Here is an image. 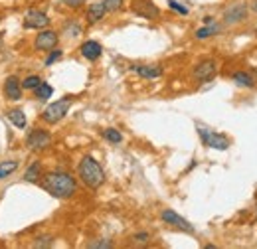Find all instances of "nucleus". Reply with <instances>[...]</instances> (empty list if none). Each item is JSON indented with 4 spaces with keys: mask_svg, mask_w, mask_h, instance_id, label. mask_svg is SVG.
Listing matches in <instances>:
<instances>
[{
    "mask_svg": "<svg viewBox=\"0 0 257 249\" xmlns=\"http://www.w3.org/2000/svg\"><path fill=\"white\" fill-rule=\"evenodd\" d=\"M40 184L50 196L58 200H67L77 192V182L67 172H48Z\"/></svg>",
    "mask_w": 257,
    "mask_h": 249,
    "instance_id": "obj_1",
    "label": "nucleus"
},
{
    "mask_svg": "<svg viewBox=\"0 0 257 249\" xmlns=\"http://www.w3.org/2000/svg\"><path fill=\"white\" fill-rule=\"evenodd\" d=\"M77 174H79L81 182L91 190H97L105 182V172H103L101 164L93 156H83L81 158V162L77 166Z\"/></svg>",
    "mask_w": 257,
    "mask_h": 249,
    "instance_id": "obj_2",
    "label": "nucleus"
},
{
    "mask_svg": "<svg viewBox=\"0 0 257 249\" xmlns=\"http://www.w3.org/2000/svg\"><path fill=\"white\" fill-rule=\"evenodd\" d=\"M69 107H71V97H64V99H60V101L48 105V107L42 111V121L48 123V124H56V123H60V121L67 115Z\"/></svg>",
    "mask_w": 257,
    "mask_h": 249,
    "instance_id": "obj_3",
    "label": "nucleus"
},
{
    "mask_svg": "<svg viewBox=\"0 0 257 249\" xmlns=\"http://www.w3.org/2000/svg\"><path fill=\"white\" fill-rule=\"evenodd\" d=\"M196 129H198V135H200V139H202V143H204L206 147L216 149V151H227V149H229V141H227L224 135L210 131L208 127H204V124H200V123L196 124Z\"/></svg>",
    "mask_w": 257,
    "mask_h": 249,
    "instance_id": "obj_4",
    "label": "nucleus"
},
{
    "mask_svg": "<svg viewBox=\"0 0 257 249\" xmlns=\"http://www.w3.org/2000/svg\"><path fill=\"white\" fill-rule=\"evenodd\" d=\"M131 8H133V12L137 16H141L145 20H157L161 16V10L153 0H133Z\"/></svg>",
    "mask_w": 257,
    "mask_h": 249,
    "instance_id": "obj_5",
    "label": "nucleus"
},
{
    "mask_svg": "<svg viewBox=\"0 0 257 249\" xmlns=\"http://www.w3.org/2000/svg\"><path fill=\"white\" fill-rule=\"evenodd\" d=\"M26 145L32 151H44V149H48L52 145V135L48 131H44V129H34V131L28 133Z\"/></svg>",
    "mask_w": 257,
    "mask_h": 249,
    "instance_id": "obj_6",
    "label": "nucleus"
},
{
    "mask_svg": "<svg viewBox=\"0 0 257 249\" xmlns=\"http://www.w3.org/2000/svg\"><path fill=\"white\" fill-rule=\"evenodd\" d=\"M40 34L36 36V40H34V48L36 50H40V52H50V50H54L56 46H58V42H60V36L54 32V30H38Z\"/></svg>",
    "mask_w": 257,
    "mask_h": 249,
    "instance_id": "obj_7",
    "label": "nucleus"
},
{
    "mask_svg": "<svg viewBox=\"0 0 257 249\" xmlns=\"http://www.w3.org/2000/svg\"><path fill=\"white\" fill-rule=\"evenodd\" d=\"M50 26V18H48V14L46 12H42V10H28V14H26V18H24V28L26 30H44V28H48Z\"/></svg>",
    "mask_w": 257,
    "mask_h": 249,
    "instance_id": "obj_8",
    "label": "nucleus"
},
{
    "mask_svg": "<svg viewBox=\"0 0 257 249\" xmlns=\"http://www.w3.org/2000/svg\"><path fill=\"white\" fill-rule=\"evenodd\" d=\"M161 218H162L164 223H168V225H172V227H176V229H182V231H186V233H194V225H192L188 219H184L182 216H178L174 210H164V212L161 214Z\"/></svg>",
    "mask_w": 257,
    "mask_h": 249,
    "instance_id": "obj_9",
    "label": "nucleus"
},
{
    "mask_svg": "<svg viewBox=\"0 0 257 249\" xmlns=\"http://www.w3.org/2000/svg\"><path fill=\"white\" fill-rule=\"evenodd\" d=\"M247 18V6L243 4V2H237V4H231V6H227L225 8V12H224V22L225 24H239V22H243Z\"/></svg>",
    "mask_w": 257,
    "mask_h": 249,
    "instance_id": "obj_10",
    "label": "nucleus"
},
{
    "mask_svg": "<svg viewBox=\"0 0 257 249\" xmlns=\"http://www.w3.org/2000/svg\"><path fill=\"white\" fill-rule=\"evenodd\" d=\"M216 73H218V63H216V60H204V62H200V63L194 67V77L200 79V81H208V79H212Z\"/></svg>",
    "mask_w": 257,
    "mask_h": 249,
    "instance_id": "obj_11",
    "label": "nucleus"
},
{
    "mask_svg": "<svg viewBox=\"0 0 257 249\" xmlns=\"http://www.w3.org/2000/svg\"><path fill=\"white\" fill-rule=\"evenodd\" d=\"M4 97L10 101H20L22 99V83L16 75H8L4 79Z\"/></svg>",
    "mask_w": 257,
    "mask_h": 249,
    "instance_id": "obj_12",
    "label": "nucleus"
},
{
    "mask_svg": "<svg viewBox=\"0 0 257 249\" xmlns=\"http://www.w3.org/2000/svg\"><path fill=\"white\" fill-rule=\"evenodd\" d=\"M79 50H81V56H83L85 60H89V62L99 60V58H101V54H103L101 44H99V42H95V40H87V42H83Z\"/></svg>",
    "mask_w": 257,
    "mask_h": 249,
    "instance_id": "obj_13",
    "label": "nucleus"
},
{
    "mask_svg": "<svg viewBox=\"0 0 257 249\" xmlns=\"http://www.w3.org/2000/svg\"><path fill=\"white\" fill-rule=\"evenodd\" d=\"M105 14H107L105 4H103V2H93V4H89V8H87V22H89V24H97V22H101V20L105 18Z\"/></svg>",
    "mask_w": 257,
    "mask_h": 249,
    "instance_id": "obj_14",
    "label": "nucleus"
},
{
    "mask_svg": "<svg viewBox=\"0 0 257 249\" xmlns=\"http://www.w3.org/2000/svg\"><path fill=\"white\" fill-rule=\"evenodd\" d=\"M133 71L137 75H141L143 79H157L162 75V67L161 65H135Z\"/></svg>",
    "mask_w": 257,
    "mask_h": 249,
    "instance_id": "obj_15",
    "label": "nucleus"
},
{
    "mask_svg": "<svg viewBox=\"0 0 257 249\" xmlns=\"http://www.w3.org/2000/svg\"><path fill=\"white\" fill-rule=\"evenodd\" d=\"M6 117H8V121L14 124L16 129H26L28 119H26V115H24L22 109H10V111L6 113Z\"/></svg>",
    "mask_w": 257,
    "mask_h": 249,
    "instance_id": "obj_16",
    "label": "nucleus"
},
{
    "mask_svg": "<svg viewBox=\"0 0 257 249\" xmlns=\"http://www.w3.org/2000/svg\"><path fill=\"white\" fill-rule=\"evenodd\" d=\"M220 32H222L220 24H208V26H202L200 30H196V38L198 40H208V38H212V36H216Z\"/></svg>",
    "mask_w": 257,
    "mask_h": 249,
    "instance_id": "obj_17",
    "label": "nucleus"
},
{
    "mask_svg": "<svg viewBox=\"0 0 257 249\" xmlns=\"http://www.w3.org/2000/svg\"><path fill=\"white\" fill-rule=\"evenodd\" d=\"M231 79H233V81H235V85H239V87H253V85H255L253 75H251V73H247V71H235Z\"/></svg>",
    "mask_w": 257,
    "mask_h": 249,
    "instance_id": "obj_18",
    "label": "nucleus"
},
{
    "mask_svg": "<svg viewBox=\"0 0 257 249\" xmlns=\"http://www.w3.org/2000/svg\"><path fill=\"white\" fill-rule=\"evenodd\" d=\"M40 174H42V164H40V160H36V162H32L28 166V170L24 174V180L26 182H40Z\"/></svg>",
    "mask_w": 257,
    "mask_h": 249,
    "instance_id": "obj_19",
    "label": "nucleus"
},
{
    "mask_svg": "<svg viewBox=\"0 0 257 249\" xmlns=\"http://www.w3.org/2000/svg\"><path fill=\"white\" fill-rule=\"evenodd\" d=\"M18 168V160H2L0 162V180L8 178L12 172H16Z\"/></svg>",
    "mask_w": 257,
    "mask_h": 249,
    "instance_id": "obj_20",
    "label": "nucleus"
},
{
    "mask_svg": "<svg viewBox=\"0 0 257 249\" xmlns=\"http://www.w3.org/2000/svg\"><path fill=\"white\" fill-rule=\"evenodd\" d=\"M36 99H40V101H46V99H50L52 97V93H54V87L50 85V83H46V81H42L36 89Z\"/></svg>",
    "mask_w": 257,
    "mask_h": 249,
    "instance_id": "obj_21",
    "label": "nucleus"
},
{
    "mask_svg": "<svg viewBox=\"0 0 257 249\" xmlns=\"http://www.w3.org/2000/svg\"><path fill=\"white\" fill-rule=\"evenodd\" d=\"M22 83V89H28V91H32V89H36L40 83H42V77L40 75H28L24 81H20Z\"/></svg>",
    "mask_w": 257,
    "mask_h": 249,
    "instance_id": "obj_22",
    "label": "nucleus"
},
{
    "mask_svg": "<svg viewBox=\"0 0 257 249\" xmlns=\"http://www.w3.org/2000/svg\"><path fill=\"white\" fill-rule=\"evenodd\" d=\"M103 137H105L109 143H113V145H119V143L123 141V135H121L117 129H105V131H103Z\"/></svg>",
    "mask_w": 257,
    "mask_h": 249,
    "instance_id": "obj_23",
    "label": "nucleus"
},
{
    "mask_svg": "<svg viewBox=\"0 0 257 249\" xmlns=\"http://www.w3.org/2000/svg\"><path fill=\"white\" fill-rule=\"evenodd\" d=\"M101 2L105 4V10H107V12H117V10L123 8L125 0H101Z\"/></svg>",
    "mask_w": 257,
    "mask_h": 249,
    "instance_id": "obj_24",
    "label": "nucleus"
},
{
    "mask_svg": "<svg viewBox=\"0 0 257 249\" xmlns=\"http://www.w3.org/2000/svg\"><path fill=\"white\" fill-rule=\"evenodd\" d=\"M87 247L89 249H109V247H113V241H109V239H99V241H91V243H87Z\"/></svg>",
    "mask_w": 257,
    "mask_h": 249,
    "instance_id": "obj_25",
    "label": "nucleus"
},
{
    "mask_svg": "<svg viewBox=\"0 0 257 249\" xmlns=\"http://www.w3.org/2000/svg\"><path fill=\"white\" fill-rule=\"evenodd\" d=\"M168 6L172 8V10H176L178 14H182V16H186L190 10H188V6H184V4H180V2H176V0H168Z\"/></svg>",
    "mask_w": 257,
    "mask_h": 249,
    "instance_id": "obj_26",
    "label": "nucleus"
},
{
    "mask_svg": "<svg viewBox=\"0 0 257 249\" xmlns=\"http://www.w3.org/2000/svg\"><path fill=\"white\" fill-rule=\"evenodd\" d=\"M52 243H54L52 235H42V237H38V241L32 243V247H50Z\"/></svg>",
    "mask_w": 257,
    "mask_h": 249,
    "instance_id": "obj_27",
    "label": "nucleus"
},
{
    "mask_svg": "<svg viewBox=\"0 0 257 249\" xmlns=\"http://www.w3.org/2000/svg\"><path fill=\"white\" fill-rule=\"evenodd\" d=\"M65 34H67V36H79V34H81V26H79L77 22H71V24L65 26Z\"/></svg>",
    "mask_w": 257,
    "mask_h": 249,
    "instance_id": "obj_28",
    "label": "nucleus"
},
{
    "mask_svg": "<svg viewBox=\"0 0 257 249\" xmlns=\"http://www.w3.org/2000/svg\"><path fill=\"white\" fill-rule=\"evenodd\" d=\"M60 58H62V50H50V56L46 58V65H52V63H56Z\"/></svg>",
    "mask_w": 257,
    "mask_h": 249,
    "instance_id": "obj_29",
    "label": "nucleus"
},
{
    "mask_svg": "<svg viewBox=\"0 0 257 249\" xmlns=\"http://www.w3.org/2000/svg\"><path fill=\"white\" fill-rule=\"evenodd\" d=\"M149 239H151V233H149V231H139V233L133 235V241H135V243H147Z\"/></svg>",
    "mask_w": 257,
    "mask_h": 249,
    "instance_id": "obj_30",
    "label": "nucleus"
},
{
    "mask_svg": "<svg viewBox=\"0 0 257 249\" xmlns=\"http://www.w3.org/2000/svg\"><path fill=\"white\" fill-rule=\"evenodd\" d=\"M208 24H214V16H204V26Z\"/></svg>",
    "mask_w": 257,
    "mask_h": 249,
    "instance_id": "obj_31",
    "label": "nucleus"
},
{
    "mask_svg": "<svg viewBox=\"0 0 257 249\" xmlns=\"http://www.w3.org/2000/svg\"><path fill=\"white\" fill-rule=\"evenodd\" d=\"M67 4H69V6H79L81 0H67Z\"/></svg>",
    "mask_w": 257,
    "mask_h": 249,
    "instance_id": "obj_32",
    "label": "nucleus"
},
{
    "mask_svg": "<svg viewBox=\"0 0 257 249\" xmlns=\"http://www.w3.org/2000/svg\"><path fill=\"white\" fill-rule=\"evenodd\" d=\"M2 44H4V34L0 32V48H2Z\"/></svg>",
    "mask_w": 257,
    "mask_h": 249,
    "instance_id": "obj_33",
    "label": "nucleus"
},
{
    "mask_svg": "<svg viewBox=\"0 0 257 249\" xmlns=\"http://www.w3.org/2000/svg\"><path fill=\"white\" fill-rule=\"evenodd\" d=\"M251 10H253V12H257V0H255V4H251Z\"/></svg>",
    "mask_w": 257,
    "mask_h": 249,
    "instance_id": "obj_34",
    "label": "nucleus"
}]
</instances>
